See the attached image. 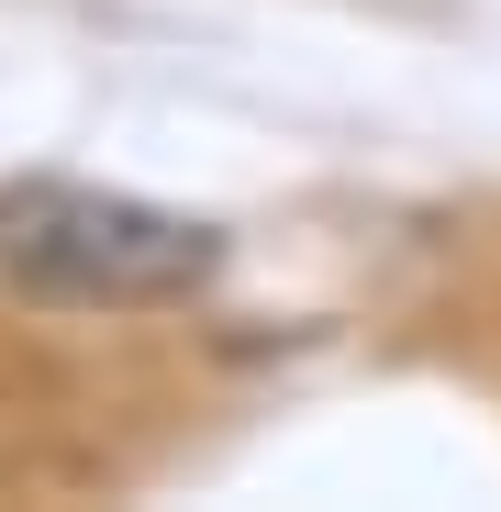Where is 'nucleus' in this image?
I'll list each match as a JSON object with an SVG mask.
<instances>
[{"instance_id": "1", "label": "nucleus", "mask_w": 501, "mask_h": 512, "mask_svg": "<svg viewBox=\"0 0 501 512\" xmlns=\"http://www.w3.org/2000/svg\"><path fill=\"white\" fill-rule=\"evenodd\" d=\"M0 268H12L34 301L145 312V301H190L223 268V234L201 212H167V201H134V190L12 179L0 190Z\"/></svg>"}]
</instances>
